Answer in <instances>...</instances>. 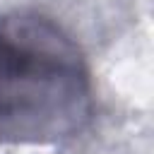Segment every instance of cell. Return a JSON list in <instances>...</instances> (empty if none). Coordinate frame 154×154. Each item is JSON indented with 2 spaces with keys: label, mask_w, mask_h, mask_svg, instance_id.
Listing matches in <instances>:
<instances>
[{
  "label": "cell",
  "mask_w": 154,
  "mask_h": 154,
  "mask_svg": "<svg viewBox=\"0 0 154 154\" xmlns=\"http://www.w3.org/2000/svg\"><path fill=\"white\" fill-rule=\"evenodd\" d=\"M91 103L84 53L60 24L29 10L0 19V147L65 142Z\"/></svg>",
  "instance_id": "6da1fadb"
}]
</instances>
